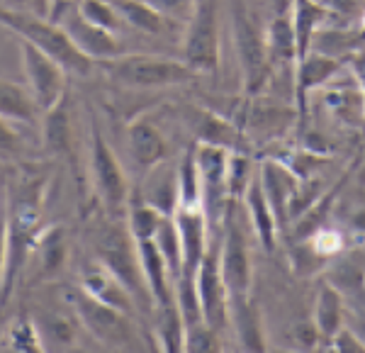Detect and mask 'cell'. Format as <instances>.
Segmentation results:
<instances>
[{"mask_svg": "<svg viewBox=\"0 0 365 353\" xmlns=\"http://www.w3.org/2000/svg\"><path fill=\"white\" fill-rule=\"evenodd\" d=\"M93 175H96L98 195L103 198L105 208L113 212V215L125 210L127 205L125 175H122V168L115 161L113 151L100 139V134H96V139H93Z\"/></svg>", "mask_w": 365, "mask_h": 353, "instance_id": "cell-9", "label": "cell"}, {"mask_svg": "<svg viewBox=\"0 0 365 353\" xmlns=\"http://www.w3.org/2000/svg\"><path fill=\"white\" fill-rule=\"evenodd\" d=\"M29 3V8H32V13L34 15H49V10H51V0H27Z\"/></svg>", "mask_w": 365, "mask_h": 353, "instance_id": "cell-31", "label": "cell"}, {"mask_svg": "<svg viewBox=\"0 0 365 353\" xmlns=\"http://www.w3.org/2000/svg\"><path fill=\"white\" fill-rule=\"evenodd\" d=\"M73 307L78 309V314L83 317L86 327L91 329L100 341H105V344H127L129 341L127 322H125V317L120 314L122 309L103 302V300L91 295L88 290L76 292Z\"/></svg>", "mask_w": 365, "mask_h": 353, "instance_id": "cell-8", "label": "cell"}, {"mask_svg": "<svg viewBox=\"0 0 365 353\" xmlns=\"http://www.w3.org/2000/svg\"><path fill=\"white\" fill-rule=\"evenodd\" d=\"M324 8H329L331 13H339V15H349L353 10L358 8V5L363 3V0H319Z\"/></svg>", "mask_w": 365, "mask_h": 353, "instance_id": "cell-30", "label": "cell"}, {"mask_svg": "<svg viewBox=\"0 0 365 353\" xmlns=\"http://www.w3.org/2000/svg\"><path fill=\"white\" fill-rule=\"evenodd\" d=\"M100 66L108 71L115 81L132 88H166V86H182L190 83L197 76V71L187 66L185 61H173V58L161 56H117L110 61H100Z\"/></svg>", "mask_w": 365, "mask_h": 353, "instance_id": "cell-2", "label": "cell"}, {"mask_svg": "<svg viewBox=\"0 0 365 353\" xmlns=\"http://www.w3.org/2000/svg\"><path fill=\"white\" fill-rule=\"evenodd\" d=\"M17 44H20L22 63H25V73H27L29 88H32V96L37 100L39 110L51 113V110H56L63 100L68 71L58 61H54L49 54H44L39 46L27 42V39L20 37Z\"/></svg>", "mask_w": 365, "mask_h": 353, "instance_id": "cell-6", "label": "cell"}, {"mask_svg": "<svg viewBox=\"0 0 365 353\" xmlns=\"http://www.w3.org/2000/svg\"><path fill=\"white\" fill-rule=\"evenodd\" d=\"M356 334L358 337L363 339V344H365V324H358V329H356Z\"/></svg>", "mask_w": 365, "mask_h": 353, "instance_id": "cell-32", "label": "cell"}, {"mask_svg": "<svg viewBox=\"0 0 365 353\" xmlns=\"http://www.w3.org/2000/svg\"><path fill=\"white\" fill-rule=\"evenodd\" d=\"M139 256H141V268H144L146 282H149L151 295L163 309L170 312V292H168V263L163 258L161 249L154 239L139 241Z\"/></svg>", "mask_w": 365, "mask_h": 353, "instance_id": "cell-15", "label": "cell"}, {"mask_svg": "<svg viewBox=\"0 0 365 353\" xmlns=\"http://www.w3.org/2000/svg\"><path fill=\"white\" fill-rule=\"evenodd\" d=\"M98 254L103 258L105 268L132 292V297H139L146 302V297H149V287L146 285L149 282H146L144 268H141V256L137 258V251L132 249V241H129L125 229H105L98 241Z\"/></svg>", "mask_w": 365, "mask_h": 353, "instance_id": "cell-5", "label": "cell"}, {"mask_svg": "<svg viewBox=\"0 0 365 353\" xmlns=\"http://www.w3.org/2000/svg\"><path fill=\"white\" fill-rule=\"evenodd\" d=\"M317 329L327 339H334L341 332V300L331 287L324 285L317 300Z\"/></svg>", "mask_w": 365, "mask_h": 353, "instance_id": "cell-23", "label": "cell"}, {"mask_svg": "<svg viewBox=\"0 0 365 353\" xmlns=\"http://www.w3.org/2000/svg\"><path fill=\"white\" fill-rule=\"evenodd\" d=\"M266 44H268L273 58H278V61H290L292 56H297V42H295L292 20H287V17H278V20H275L268 29Z\"/></svg>", "mask_w": 365, "mask_h": 353, "instance_id": "cell-24", "label": "cell"}, {"mask_svg": "<svg viewBox=\"0 0 365 353\" xmlns=\"http://www.w3.org/2000/svg\"><path fill=\"white\" fill-rule=\"evenodd\" d=\"M115 10L129 27L139 29L141 34L149 37H168L173 22H168L158 10L151 8L146 0H110Z\"/></svg>", "mask_w": 365, "mask_h": 353, "instance_id": "cell-14", "label": "cell"}, {"mask_svg": "<svg viewBox=\"0 0 365 353\" xmlns=\"http://www.w3.org/2000/svg\"><path fill=\"white\" fill-rule=\"evenodd\" d=\"M200 307H202V319L212 332L227 324V285L222 278V268H217L215 258H205L195 275Z\"/></svg>", "mask_w": 365, "mask_h": 353, "instance_id": "cell-10", "label": "cell"}, {"mask_svg": "<svg viewBox=\"0 0 365 353\" xmlns=\"http://www.w3.org/2000/svg\"><path fill=\"white\" fill-rule=\"evenodd\" d=\"M222 278H225L229 297L237 305H244L251 290V263L246 251L244 237L239 229H229L225 241V256H222Z\"/></svg>", "mask_w": 365, "mask_h": 353, "instance_id": "cell-11", "label": "cell"}, {"mask_svg": "<svg viewBox=\"0 0 365 353\" xmlns=\"http://www.w3.org/2000/svg\"><path fill=\"white\" fill-rule=\"evenodd\" d=\"M86 290L122 312L132 309V292H129L108 268L91 270V273L86 275Z\"/></svg>", "mask_w": 365, "mask_h": 353, "instance_id": "cell-18", "label": "cell"}, {"mask_svg": "<svg viewBox=\"0 0 365 353\" xmlns=\"http://www.w3.org/2000/svg\"><path fill=\"white\" fill-rule=\"evenodd\" d=\"M175 225L182 244V275L195 278L200 263L205 261V220L200 208H180ZM180 275V278H182Z\"/></svg>", "mask_w": 365, "mask_h": 353, "instance_id": "cell-12", "label": "cell"}, {"mask_svg": "<svg viewBox=\"0 0 365 353\" xmlns=\"http://www.w3.org/2000/svg\"><path fill=\"white\" fill-rule=\"evenodd\" d=\"M51 3H58V0H51Z\"/></svg>", "mask_w": 365, "mask_h": 353, "instance_id": "cell-33", "label": "cell"}, {"mask_svg": "<svg viewBox=\"0 0 365 353\" xmlns=\"http://www.w3.org/2000/svg\"><path fill=\"white\" fill-rule=\"evenodd\" d=\"M249 205H251V215H253V227H256L263 246L270 251L275 246V212H273V208H270L261 180H251Z\"/></svg>", "mask_w": 365, "mask_h": 353, "instance_id": "cell-20", "label": "cell"}, {"mask_svg": "<svg viewBox=\"0 0 365 353\" xmlns=\"http://www.w3.org/2000/svg\"><path fill=\"white\" fill-rule=\"evenodd\" d=\"M154 241L158 244V249H161L163 258H166L168 270L175 275V278H180L182 275V244H180L178 225L170 220H161Z\"/></svg>", "mask_w": 365, "mask_h": 353, "instance_id": "cell-22", "label": "cell"}, {"mask_svg": "<svg viewBox=\"0 0 365 353\" xmlns=\"http://www.w3.org/2000/svg\"><path fill=\"white\" fill-rule=\"evenodd\" d=\"M81 3V10H83V15L88 17L91 22H96V25L110 29V32H120L122 27V17L120 13L115 10V5L110 3V0H78Z\"/></svg>", "mask_w": 365, "mask_h": 353, "instance_id": "cell-25", "label": "cell"}, {"mask_svg": "<svg viewBox=\"0 0 365 353\" xmlns=\"http://www.w3.org/2000/svg\"><path fill=\"white\" fill-rule=\"evenodd\" d=\"M261 183H263V190H266V198L275 212V217L285 220L287 203L295 198V183H292V178L287 175V170H282L280 166H275V163H266V166H263Z\"/></svg>", "mask_w": 365, "mask_h": 353, "instance_id": "cell-19", "label": "cell"}, {"mask_svg": "<svg viewBox=\"0 0 365 353\" xmlns=\"http://www.w3.org/2000/svg\"><path fill=\"white\" fill-rule=\"evenodd\" d=\"M37 100L29 96L22 86L13 83V81H3V117L8 122H25V125H34V113H37Z\"/></svg>", "mask_w": 365, "mask_h": 353, "instance_id": "cell-21", "label": "cell"}, {"mask_svg": "<svg viewBox=\"0 0 365 353\" xmlns=\"http://www.w3.org/2000/svg\"><path fill=\"white\" fill-rule=\"evenodd\" d=\"M3 22L8 29H13L17 37L27 39L34 46L49 54L54 61L61 63L68 73H81L88 76L93 71V58L81 51L76 46L73 39L68 37V32L61 25H56L54 20H44V17L34 13H22V10L5 8L3 10Z\"/></svg>", "mask_w": 365, "mask_h": 353, "instance_id": "cell-1", "label": "cell"}, {"mask_svg": "<svg viewBox=\"0 0 365 353\" xmlns=\"http://www.w3.org/2000/svg\"><path fill=\"white\" fill-rule=\"evenodd\" d=\"M200 134H202L205 144H217V146H227V144H234V129L227 125L225 120H220V117L215 115H207L202 113V117H200Z\"/></svg>", "mask_w": 365, "mask_h": 353, "instance_id": "cell-26", "label": "cell"}, {"mask_svg": "<svg viewBox=\"0 0 365 353\" xmlns=\"http://www.w3.org/2000/svg\"><path fill=\"white\" fill-rule=\"evenodd\" d=\"M49 20L61 25L73 39L81 51H86L93 61H110V58L122 56V44L115 39V32L96 25L83 15L78 0H58L51 3Z\"/></svg>", "mask_w": 365, "mask_h": 353, "instance_id": "cell-3", "label": "cell"}, {"mask_svg": "<svg viewBox=\"0 0 365 353\" xmlns=\"http://www.w3.org/2000/svg\"><path fill=\"white\" fill-rule=\"evenodd\" d=\"M129 149H132L137 163L154 166V163H158L166 156V141H163L161 132L154 125L139 120L129 127Z\"/></svg>", "mask_w": 365, "mask_h": 353, "instance_id": "cell-17", "label": "cell"}, {"mask_svg": "<svg viewBox=\"0 0 365 353\" xmlns=\"http://www.w3.org/2000/svg\"><path fill=\"white\" fill-rule=\"evenodd\" d=\"M185 63L200 73L217 68L220 61V27H217V0H197L195 13L185 25L182 37Z\"/></svg>", "mask_w": 365, "mask_h": 353, "instance_id": "cell-4", "label": "cell"}, {"mask_svg": "<svg viewBox=\"0 0 365 353\" xmlns=\"http://www.w3.org/2000/svg\"><path fill=\"white\" fill-rule=\"evenodd\" d=\"M154 10H158L168 22H178L182 20L187 25L192 13H195L197 0H146Z\"/></svg>", "mask_w": 365, "mask_h": 353, "instance_id": "cell-28", "label": "cell"}, {"mask_svg": "<svg viewBox=\"0 0 365 353\" xmlns=\"http://www.w3.org/2000/svg\"><path fill=\"white\" fill-rule=\"evenodd\" d=\"M334 346H336V351H356V353L365 351L363 339L353 332H339L336 337H334Z\"/></svg>", "mask_w": 365, "mask_h": 353, "instance_id": "cell-29", "label": "cell"}, {"mask_svg": "<svg viewBox=\"0 0 365 353\" xmlns=\"http://www.w3.org/2000/svg\"><path fill=\"white\" fill-rule=\"evenodd\" d=\"M339 58H331V56H324L319 51L314 54H307L304 58H299V68H297V98H299V110L304 108V98L312 88L327 83L334 73L339 71Z\"/></svg>", "mask_w": 365, "mask_h": 353, "instance_id": "cell-16", "label": "cell"}, {"mask_svg": "<svg viewBox=\"0 0 365 353\" xmlns=\"http://www.w3.org/2000/svg\"><path fill=\"white\" fill-rule=\"evenodd\" d=\"M234 25V44H237V54L241 71H244L246 91L253 93L263 86L268 73V44L263 39V34L258 32V27L253 25L249 10L244 5H237L232 15Z\"/></svg>", "mask_w": 365, "mask_h": 353, "instance_id": "cell-7", "label": "cell"}, {"mask_svg": "<svg viewBox=\"0 0 365 353\" xmlns=\"http://www.w3.org/2000/svg\"><path fill=\"white\" fill-rule=\"evenodd\" d=\"M295 13H292V29H295L297 58H304L312 49V39L319 32V27L334 15L329 8H324L319 0H292Z\"/></svg>", "mask_w": 365, "mask_h": 353, "instance_id": "cell-13", "label": "cell"}, {"mask_svg": "<svg viewBox=\"0 0 365 353\" xmlns=\"http://www.w3.org/2000/svg\"><path fill=\"white\" fill-rule=\"evenodd\" d=\"M163 217L158 215L156 208H139L132 210V232L137 241H144V239H154L156 232H158V225H161Z\"/></svg>", "mask_w": 365, "mask_h": 353, "instance_id": "cell-27", "label": "cell"}]
</instances>
